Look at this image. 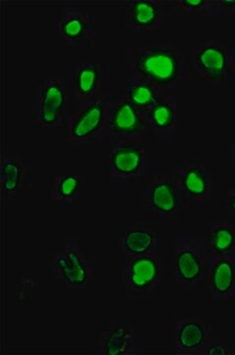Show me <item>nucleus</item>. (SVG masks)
Returning a JSON list of instances; mask_svg holds the SVG:
<instances>
[{"instance_id": "1", "label": "nucleus", "mask_w": 235, "mask_h": 355, "mask_svg": "<svg viewBox=\"0 0 235 355\" xmlns=\"http://www.w3.org/2000/svg\"><path fill=\"white\" fill-rule=\"evenodd\" d=\"M126 77L144 79L160 91L174 92L186 79L185 48L171 44L132 46L125 51Z\"/></svg>"}, {"instance_id": "2", "label": "nucleus", "mask_w": 235, "mask_h": 355, "mask_svg": "<svg viewBox=\"0 0 235 355\" xmlns=\"http://www.w3.org/2000/svg\"><path fill=\"white\" fill-rule=\"evenodd\" d=\"M185 49L186 79L223 87L235 80V48L220 40H204Z\"/></svg>"}, {"instance_id": "3", "label": "nucleus", "mask_w": 235, "mask_h": 355, "mask_svg": "<svg viewBox=\"0 0 235 355\" xmlns=\"http://www.w3.org/2000/svg\"><path fill=\"white\" fill-rule=\"evenodd\" d=\"M46 268L53 282L68 291H82L95 284V254L82 251L79 238H64L60 251L46 254Z\"/></svg>"}, {"instance_id": "4", "label": "nucleus", "mask_w": 235, "mask_h": 355, "mask_svg": "<svg viewBox=\"0 0 235 355\" xmlns=\"http://www.w3.org/2000/svg\"><path fill=\"white\" fill-rule=\"evenodd\" d=\"M72 99L65 78L57 74L35 79L32 83L30 118L34 127H62Z\"/></svg>"}, {"instance_id": "5", "label": "nucleus", "mask_w": 235, "mask_h": 355, "mask_svg": "<svg viewBox=\"0 0 235 355\" xmlns=\"http://www.w3.org/2000/svg\"><path fill=\"white\" fill-rule=\"evenodd\" d=\"M165 268L159 250L125 257L120 284L127 300L156 299L164 279Z\"/></svg>"}, {"instance_id": "6", "label": "nucleus", "mask_w": 235, "mask_h": 355, "mask_svg": "<svg viewBox=\"0 0 235 355\" xmlns=\"http://www.w3.org/2000/svg\"><path fill=\"white\" fill-rule=\"evenodd\" d=\"M210 254L203 237H174L172 241V286L190 291L203 282Z\"/></svg>"}, {"instance_id": "7", "label": "nucleus", "mask_w": 235, "mask_h": 355, "mask_svg": "<svg viewBox=\"0 0 235 355\" xmlns=\"http://www.w3.org/2000/svg\"><path fill=\"white\" fill-rule=\"evenodd\" d=\"M109 181L139 182L156 174L158 160L145 139H122L109 142Z\"/></svg>"}, {"instance_id": "8", "label": "nucleus", "mask_w": 235, "mask_h": 355, "mask_svg": "<svg viewBox=\"0 0 235 355\" xmlns=\"http://www.w3.org/2000/svg\"><path fill=\"white\" fill-rule=\"evenodd\" d=\"M143 211L157 221H178L189 210L172 173H156L144 182L141 191Z\"/></svg>"}, {"instance_id": "9", "label": "nucleus", "mask_w": 235, "mask_h": 355, "mask_svg": "<svg viewBox=\"0 0 235 355\" xmlns=\"http://www.w3.org/2000/svg\"><path fill=\"white\" fill-rule=\"evenodd\" d=\"M111 97L81 103L70 110L62 125L64 142L78 146L102 142Z\"/></svg>"}, {"instance_id": "10", "label": "nucleus", "mask_w": 235, "mask_h": 355, "mask_svg": "<svg viewBox=\"0 0 235 355\" xmlns=\"http://www.w3.org/2000/svg\"><path fill=\"white\" fill-rule=\"evenodd\" d=\"M180 193L189 207H204L215 200L218 176L204 158H181L172 167Z\"/></svg>"}, {"instance_id": "11", "label": "nucleus", "mask_w": 235, "mask_h": 355, "mask_svg": "<svg viewBox=\"0 0 235 355\" xmlns=\"http://www.w3.org/2000/svg\"><path fill=\"white\" fill-rule=\"evenodd\" d=\"M148 137L144 113L124 94L111 95L102 142L122 139L144 140Z\"/></svg>"}, {"instance_id": "12", "label": "nucleus", "mask_w": 235, "mask_h": 355, "mask_svg": "<svg viewBox=\"0 0 235 355\" xmlns=\"http://www.w3.org/2000/svg\"><path fill=\"white\" fill-rule=\"evenodd\" d=\"M72 99L81 103L111 96V64L109 62H82L71 73Z\"/></svg>"}, {"instance_id": "13", "label": "nucleus", "mask_w": 235, "mask_h": 355, "mask_svg": "<svg viewBox=\"0 0 235 355\" xmlns=\"http://www.w3.org/2000/svg\"><path fill=\"white\" fill-rule=\"evenodd\" d=\"M218 340L212 324L202 316L176 318L172 330V345L176 354L202 355L212 343Z\"/></svg>"}, {"instance_id": "14", "label": "nucleus", "mask_w": 235, "mask_h": 355, "mask_svg": "<svg viewBox=\"0 0 235 355\" xmlns=\"http://www.w3.org/2000/svg\"><path fill=\"white\" fill-rule=\"evenodd\" d=\"M138 334L126 318H111L97 331L94 340L95 355H135L142 354Z\"/></svg>"}, {"instance_id": "15", "label": "nucleus", "mask_w": 235, "mask_h": 355, "mask_svg": "<svg viewBox=\"0 0 235 355\" xmlns=\"http://www.w3.org/2000/svg\"><path fill=\"white\" fill-rule=\"evenodd\" d=\"M147 135L160 144L172 142L180 125V110L174 92H162L155 104L144 112Z\"/></svg>"}, {"instance_id": "16", "label": "nucleus", "mask_w": 235, "mask_h": 355, "mask_svg": "<svg viewBox=\"0 0 235 355\" xmlns=\"http://www.w3.org/2000/svg\"><path fill=\"white\" fill-rule=\"evenodd\" d=\"M57 34L65 48H94L95 16L88 9L64 7L57 23Z\"/></svg>"}, {"instance_id": "17", "label": "nucleus", "mask_w": 235, "mask_h": 355, "mask_svg": "<svg viewBox=\"0 0 235 355\" xmlns=\"http://www.w3.org/2000/svg\"><path fill=\"white\" fill-rule=\"evenodd\" d=\"M32 189V159L18 153L13 155L2 154L0 158V200L2 205H9L21 191Z\"/></svg>"}, {"instance_id": "18", "label": "nucleus", "mask_w": 235, "mask_h": 355, "mask_svg": "<svg viewBox=\"0 0 235 355\" xmlns=\"http://www.w3.org/2000/svg\"><path fill=\"white\" fill-rule=\"evenodd\" d=\"M202 286L207 301L235 298V256H210Z\"/></svg>"}, {"instance_id": "19", "label": "nucleus", "mask_w": 235, "mask_h": 355, "mask_svg": "<svg viewBox=\"0 0 235 355\" xmlns=\"http://www.w3.org/2000/svg\"><path fill=\"white\" fill-rule=\"evenodd\" d=\"M125 29L132 33H156L167 19V6L162 0L125 1Z\"/></svg>"}, {"instance_id": "20", "label": "nucleus", "mask_w": 235, "mask_h": 355, "mask_svg": "<svg viewBox=\"0 0 235 355\" xmlns=\"http://www.w3.org/2000/svg\"><path fill=\"white\" fill-rule=\"evenodd\" d=\"M159 232L157 220L128 221L118 238V252L126 257L157 250Z\"/></svg>"}, {"instance_id": "21", "label": "nucleus", "mask_w": 235, "mask_h": 355, "mask_svg": "<svg viewBox=\"0 0 235 355\" xmlns=\"http://www.w3.org/2000/svg\"><path fill=\"white\" fill-rule=\"evenodd\" d=\"M85 188L86 180L78 173H50L46 177V203L62 207L79 205Z\"/></svg>"}, {"instance_id": "22", "label": "nucleus", "mask_w": 235, "mask_h": 355, "mask_svg": "<svg viewBox=\"0 0 235 355\" xmlns=\"http://www.w3.org/2000/svg\"><path fill=\"white\" fill-rule=\"evenodd\" d=\"M204 239L210 256H235V224L229 221H206Z\"/></svg>"}, {"instance_id": "23", "label": "nucleus", "mask_w": 235, "mask_h": 355, "mask_svg": "<svg viewBox=\"0 0 235 355\" xmlns=\"http://www.w3.org/2000/svg\"><path fill=\"white\" fill-rule=\"evenodd\" d=\"M162 92L165 91H160L159 88L144 79L134 78V77L125 78V89L123 94L133 106L143 113L155 104Z\"/></svg>"}, {"instance_id": "24", "label": "nucleus", "mask_w": 235, "mask_h": 355, "mask_svg": "<svg viewBox=\"0 0 235 355\" xmlns=\"http://www.w3.org/2000/svg\"><path fill=\"white\" fill-rule=\"evenodd\" d=\"M167 16H213V0H172L165 1Z\"/></svg>"}, {"instance_id": "25", "label": "nucleus", "mask_w": 235, "mask_h": 355, "mask_svg": "<svg viewBox=\"0 0 235 355\" xmlns=\"http://www.w3.org/2000/svg\"><path fill=\"white\" fill-rule=\"evenodd\" d=\"M216 205L220 209V219L235 224V184H229L220 191Z\"/></svg>"}, {"instance_id": "26", "label": "nucleus", "mask_w": 235, "mask_h": 355, "mask_svg": "<svg viewBox=\"0 0 235 355\" xmlns=\"http://www.w3.org/2000/svg\"><path fill=\"white\" fill-rule=\"evenodd\" d=\"M38 280L30 277H21L16 286V298L18 300H28L32 297V291L38 286Z\"/></svg>"}, {"instance_id": "27", "label": "nucleus", "mask_w": 235, "mask_h": 355, "mask_svg": "<svg viewBox=\"0 0 235 355\" xmlns=\"http://www.w3.org/2000/svg\"><path fill=\"white\" fill-rule=\"evenodd\" d=\"M213 16L235 17V0H213Z\"/></svg>"}, {"instance_id": "28", "label": "nucleus", "mask_w": 235, "mask_h": 355, "mask_svg": "<svg viewBox=\"0 0 235 355\" xmlns=\"http://www.w3.org/2000/svg\"><path fill=\"white\" fill-rule=\"evenodd\" d=\"M227 158L235 172V141L229 142L227 144Z\"/></svg>"}]
</instances>
